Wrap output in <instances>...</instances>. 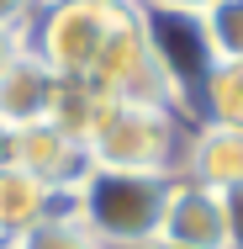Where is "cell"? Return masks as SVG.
I'll list each match as a JSON object with an SVG mask.
<instances>
[{"label": "cell", "instance_id": "1", "mask_svg": "<svg viewBox=\"0 0 243 249\" xmlns=\"http://www.w3.org/2000/svg\"><path fill=\"white\" fill-rule=\"evenodd\" d=\"M169 186H175V175L90 164L80 175V186L69 191V212L96 233L100 249H148L159 244Z\"/></svg>", "mask_w": 243, "mask_h": 249}, {"label": "cell", "instance_id": "2", "mask_svg": "<svg viewBox=\"0 0 243 249\" xmlns=\"http://www.w3.org/2000/svg\"><path fill=\"white\" fill-rule=\"evenodd\" d=\"M195 122H185L175 106H153V101H111L100 111L96 133H90V164L111 170H153V175H180L185 138Z\"/></svg>", "mask_w": 243, "mask_h": 249}, {"label": "cell", "instance_id": "3", "mask_svg": "<svg viewBox=\"0 0 243 249\" xmlns=\"http://www.w3.org/2000/svg\"><path fill=\"white\" fill-rule=\"evenodd\" d=\"M143 11V37H148V58L164 80V90L175 101V111L191 122L195 96L206 85V74L217 69V53H211V37H206V21L201 16H185V11Z\"/></svg>", "mask_w": 243, "mask_h": 249}, {"label": "cell", "instance_id": "4", "mask_svg": "<svg viewBox=\"0 0 243 249\" xmlns=\"http://www.w3.org/2000/svg\"><path fill=\"white\" fill-rule=\"evenodd\" d=\"M58 85H64V80L53 74L48 64L27 48V43H16V48L0 58V122L16 127V133L48 122L53 101H58Z\"/></svg>", "mask_w": 243, "mask_h": 249}, {"label": "cell", "instance_id": "5", "mask_svg": "<svg viewBox=\"0 0 243 249\" xmlns=\"http://www.w3.org/2000/svg\"><path fill=\"white\" fill-rule=\"evenodd\" d=\"M16 170L32 175L37 186H48L58 201H69V191L80 186V175L90 170V149L69 133H58L53 122L21 127L16 133Z\"/></svg>", "mask_w": 243, "mask_h": 249}, {"label": "cell", "instance_id": "6", "mask_svg": "<svg viewBox=\"0 0 243 249\" xmlns=\"http://www.w3.org/2000/svg\"><path fill=\"white\" fill-rule=\"evenodd\" d=\"M159 244H175V249H227L222 196H217L211 186H195L185 175H175L164 223H159Z\"/></svg>", "mask_w": 243, "mask_h": 249}, {"label": "cell", "instance_id": "7", "mask_svg": "<svg viewBox=\"0 0 243 249\" xmlns=\"http://www.w3.org/2000/svg\"><path fill=\"white\" fill-rule=\"evenodd\" d=\"M180 175L195 186H211V191H227L243 180V133L238 127H211V122H195L191 138H185V159H180Z\"/></svg>", "mask_w": 243, "mask_h": 249}, {"label": "cell", "instance_id": "8", "mask_svg": "<svg viewBox=\"0 0 243 249\" xmlns=\"http://www.w3.org/2000/svg\"><path fill=\"white\" fill-rule=\"evenodd\" d=\"M58 196H53L48 186H37L32 175H21L16 164L11 170H0V239H16V233H27L37 217H48Z\"/></svg>", "mask_w": 243, "mask_h": 249}, {"label": "cell", "instance_id": "9", "mask_svg": "<svg viewBox=\"0 0 243 249\" xmlns=\"http://www.w3.org/2000/svg\"><path fill=\"white\" fill-rule=\"evenodd\" d=\"M191 122H211V127H238L243 133V64H217L195 96Z\"/></svg>", "mask_w": 243, "mask_h": 249}, {"label": "cell", "instance_id": "10", "mask_svg": "<svg viewBox=\"0 0 243 249\" xmlns=\"http://www.w3.org/2000/svg\"><path fill=\"white\" fill-rule=\"evenodd\" d=\"M11 244H16V249H100L96 233L69 212V201H58L48 217H37V223H32L27 233H16Z\"/></svg>", "mask_w": 243, "mask_h": 249}, {"label": "cell", "instance_id": "11", "mask_svg": "<svg viewBox=\"0 0 243 249\" xmlns=\"http://www.w3.org/2000/svg\"><path fill=\"white\" fill-rule=\"evenodd\" d=\"M217 64H243V0H211L201 11Z\"/></svg>", "mask_w": 243, "mask_h": 249}, {"label": "cell", "instance_id": "12", "mask_svg": "<svg viewBox=\"0 0 243 249\" xmlns=\"http://www.w3.org/2000/svg\"><path fill=\"white\" fill-rule=\"evenodd\" d=\"M37 11H43V0H0V37L5 43H27Z\"/></svg>", "mask_w": 243, "mask_h": 249}, {"label": "cell", "instance_id": "13", "mask_svg": "<svg viewBox=\"0 0 243 249\" xmlns=\"http://www.w3.org/2000/svg\"><path fill=\"white\" fill-rule=\"evenodd\" d=\"M217 196H222V217H227V249H243V180Z\"/></svg>", "mask_w": 243, "mask_h": 249}, {"label": "cell", "instance_id": "14", "mask_svg": "<svg viewBox=\"0 0 243 249\" xmlns=\"http://www.w3.org/2000/svg\"><path fill=\"white\" fill-rule=\"evenodd\" d=\"M132 5H148V11H185V16H201L211 0H132Z\"/></svg>", "mask_w": 243, "mask_h": 249}, {"label": "cell", "instance_id": "15", "mask_svg": "<svg viewBox=\"0 0 243 249\" xmlns=\"http://www.w3.org/2000/svg\"><path fill=\"white\" fill-rule=\"evenodd\" d=\"M11 164H16V127L0 122V170H11Z\"/></svg>", "mask_w": 243, "mask_h": 249}, {"label": "cell", "instance_id": "16", "mask_svg": "<svg viewBox=\"0 0 243 249\" xmlns=\"http://www.w3.org/2000/svg\"><path fill=\"white\" fill-rule=\"evenodd\" d=\"M11 48H16V43H5V37H0V58H5V53H11Z\"/></svg>", "mask_w": 243, "mask_h": 249}, {"label": "cell", "instance_id": "17", "mask_svg": "<svg viewBox=\"0 0 243 249\" xmlns=\"http://www.w3.org/2000/svg\"><path fill=\"white\" fill-rule=\"evenodd\" d=\"M0 249H16V244H11V239H0Z\"/></svg>", "mask_w": 243, "mask_h": 249}, {"label": "cell", "instance_id": "18", "mask_svg": "<svg viewBox=\"0 0 243 249\" xmlns=\"http://www.w3.org/2000/svg\"><path fill=\"white\" fill-rule=\"evenodd\" d=\"M148 249H175V244H148Z\"/></svg>", "mask_w": 243, "mask_h": 249}]
</instances>
